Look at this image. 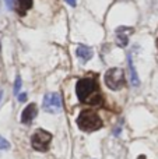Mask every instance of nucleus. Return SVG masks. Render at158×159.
I'll return each mask as SVG.
<instances>
[{
    "instance_id": "obj_1",
    "label": "nucleus",
    "mask_w": 158,
    "mask_h": 159,
    "mask_svg": "<svg viewBox=\"0 0 158 159\" xmlns=\"http://www.w3.org/2000/svg\"><path fill=\"white\" fill-rule=\"evenodd\" d=\"M76 93L80 102L90 105H100L102 102V96H101L100 91H98L97 81L91 77H84L78 80L77 85H76Z\"/></svg>"
},
{
    "instance_id": "obj_2",
    "label": "nucleus",
    "mask_w": 158,
    "mask_h": 159,
    "mask_svg": "<svg viewBox=\"0 0 158 159\" xmlns=\"http://www.w3.org/2000/svg\"><path fill=\"white\" fill-rule=\"evenodd\" d=\"M77 126L83 131H95L102 127V120L92 110H83L77 117Z\"/></svg>"
},
{
    "instance_id": "obj_3",
    "label": "nucleus",
    "mask_w": 158,
    "mask_h": 159,
    "mask_svg": "<svg viewBox=\"0 0 158 159\" xmlns=\"http://www.w3.org/2000/svg\"><path fill=\"white\" fill-rule=\"evenodd\" d=\"M50 141H52V134L45 131V130L39 129V130H36L32 134V137H31V145H32V148L36 149V151L45 152L49 148Z\"/></svg>"
},
{
    "instance_id": "obj_4",
    "label": "nucleus",
    "mask_w": 158,
    "mask_h": 159,
    "mask_svg": "<svg viewBox=\"0 0 158 159\" xmlns=\"http://www.w3.org/2000/svg\"><path fill=\"white\" fill-rule=\"evenodd\" d=\"M105 84L108 88L114 91H118L123 87L125 84V73L122 69L119 67H114V69H109L105 74Z\"/></svg>"
},
{
    "instance_id": "obj_5",
    "label": "nucleus",
    "mask_w": 158,
    "mask_h": 159,
    "mask_svg": "<svg viewBox=\"0 0 158 159\" xmlns=\"http://www.w3.org/2000/svg\"><path fill=\"white\" fill-rule=\"evenodd\" d=\"M42 107L48 113H59L62 110V96L58 92H49L44 96Z\"/></svg>"
},
{
    "instance_id": "obj_6",
    "label": "nucleus",
    "mask_w": 158,
    "mask_h": 159,
    "mask_svg": "<svg viewBox=\"0 0 158 159\" xmlns=\"http://www.w3.org/2000/svg\"><path fill=\"white\" fill-rule=\"evenodd\" d=\"M38 115V109H36L35 103H30L21 113V121L24 124H30L31 121L35 119V116Z\"/></svg>"
},
{
    "instance_id": "obj_7",
    "label": "nucleus",
    "mask_w": 158,
    "mask_h": 159,
    "mask_svg": "<svg viewBox=\"0 0 158 159\" xmlns=\"http://www.w3.org/2000/svg\"><path fill=\"white\" fill-rule=\"evenodd\" d=\"M133 28H129V27H119L116 30V42L119 46H126L129 42V35L132 34Z\"/></svg>"
},
{
    "instance_id": "obj_8",
    "label": "nucleus",
    "mask_w": 158,
    "mask_h": 159,
    "mask_svg": "<svg viewBox=\"0 0 158 159\" xmlns=\"http://www.w3.org/2000/svg\"><path fill=\"white\" fill-rule=\"evenodd\" d=\"M92 49L91 48H88L87 45H78L77 46V49H76V55H77V57H80L81 60L86 63V61H88L92 57Z\"/></svg>"
},
{
    "instance_id": "obj_9",
    "label": "nucleus",
    "mask_w": 158,
    "mask_h": 159,
    "mask_svg": "<svg viewBox=\"0 0 158 159\" xmlns=\"http://www.w3.org/2000/svg\"><path fill=\"white\" fill-rule=\"evenodd\" d=\"M128 66H129V74H130V84L133 87H139L140 85V80L137 77V73L134 70V66H133V60H132V56L128 55Z\"/></svg>"
},
{
    "instance_id": "obj_10",
    "label": "nucleus",
    "mask_w": 158,
    "mask_h": 159,
    "mask_svg": "<svg viewBox=\"0 0 158 159\" xmlns=\"http://www.w3.org/2000/svg\"><path fill=\"white\" fill-rule=\"evenodd\" d=\"M31 7H32V0H17L16 8L20 16H25Z\"/></svg>"
},
{
    "instance_id": "obj_11",
    "label": "nucleus",
    "mask_w": 158,
    "mask_h": 159,
    "mask_svg": "<svg viewBox=\"0 0 158 159\" xmlns=\"http://www.w3.org/2000/svg\"><path fill=\"white\" fill-rule=\"evenodd\" d=\"M20 88H21V78H20V75H17L16 82H14V93L16 95L20 92Z\"/></svg>"
},
{
    "instance_id": "obj_12",
    "label": "nucleus",
    "mask_w": 158,
    "mask_h": 159,
    "mask_svg": "<svg viewBox=\"0 0 158 159\" xmlns=\"http://www.w3.org/2000/svg\"><path fill=\"white\" fill-rule=\"evenodd\" d=\"M8 148H10V143L6 141L4 138L0 135V149H8Z\"/></svg>"
},
{
    "instance_id": "obj_13",
    "label": "nucleus",
    "mask_w": 158,
    "mask_h": 159,
    "mask_svg": "<svg viewBox=\"0 0 158 159\" xmlns=\"http://www.w3.org/2000/svg\"><path fill=\"white\" fill-rule=\"evenodd\" d=\"M4 2H6V6H7V8H10V10H11V8L14 7V0H4Z\"/></svg>"
},
{
    "instance_id": "obj_14",
    "label": "nucleus",
    "mask_w": 158,
    "mask_h": 159,
    "mask_svg": "<svg viewBox=\"0 0 158 159\" xmlns=\"http://www.w3.org/2000/svg\"><path fill=\"white\" fill-rule=\"evenodd\" d=\"M18 101L20 102H25V101H27V93H21V95H18Z\"/></svg>"
},
{
    "instance_id": "obj_15",
    "label": "nucleus",
    "mask_w": 158,
    "mask_h": 159,
    "mask_svg": "<svg viewBox=\"0 0 158 159\" xmlns=\"http://www.w3.org/2000/svg\"><path fill=\"white\" fill-rule=\"evenodd\" d=\"M66 3H67V4H70L72 7H74V6H76V0H66Z\"/></svg>"
},
{
    "instance_id": "obj_16",
    "label": "nucleus",
    "mask_w": 158,
    "mask_h": 159,
    "mask_svg": "<svg viewBox=\"0 0 158 159\" xmlns=\"http://www.w3.org/2000/svg\"><path fill=\"white\" fill-rule=\"evenodd\" d=\"M2 96H3V91H0V101H2Z\"/></svg>"
},
{
    "instance_id": "obj_17",
    "label": "nucleus",
    "mask_w": 158,
    "mask_h": 159,
    "mask_svg": "<svg viewBox=\"0 0 158 159\" xmlns=\"http://www.w3.org/2000/svg\"><path fill=\"white\" fill-rule=\"evenodd\" d=\"M156 43H157V49H158V38H157V42H156Z\"/></svg>"
}]
</instances>
